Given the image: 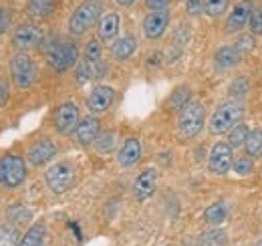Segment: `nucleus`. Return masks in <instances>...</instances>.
Instances as JSON below:
<instances>
[{"mask_svg":"<svg viewBox=\"0 0 262 246\" xmlns=\"http://www.w3.org/2000/svg\"><path fill=\"white\" fill-rule=\"evenodd\" d=\"M103 0H83L77 4V8L71 12L67 31L71 36H83L91 31L95 25H99L103 12Z\"/></svg>","mask_w":262,"mask_h":246,"instance_id":"nucleus-1","label":"nucleus"},{"mask_svg":"<svg viewBox=\"0 0 262 246\" xmlns=\"http://www.w3.org/2000/svg\"><path fill=\"white\" fill-rule=\"evenodd\" d=\"M242 117H244V103L240 99H228L216 107V111L208 121V129L212 135H224L242 121Z\"/></svg>","mask_w":262,"mask_h":246,"instance_id":"nucleus-2","label":"nucleus"},{"mask_svg":"<svg viewBox=\"0 0 262 246\" xmlns=\"http://www.w3.org/2000/svg\"><path fill=\"white\" fill-rule=\"evenodd\" d=\"M206 123V107L200 101H190L180 113H178V121H176V131L180 135V139L190 141L196 139L202 133Z\"/></svg>","mask_w":262,"mask_h":246,"instance_id":"nucleus-3","label":"nucleus"},{"mask_svg":"<svg viewBox=\"0 0 262 246\" xmlns=\"http://www.w3.org/2000/svg\"><path fill=\"white\" fill-rule=\"evenodd\" d=\"M27 159L18 154H4L0 157V186L6 190H16L27 182L29 168Z\"/></svg>","mask_w":262,"mask_h":246,"instance_id":"nucleus-4","label":"nucleus"},{"mask_svg":"<svg viewBox=\"0 0 262 246\" xmlns=\"http://www.w3.org/2000/svg\"><path fill=\"white\" fill-rule=\"evenodd\" d=\"M79 47L75 40H59L47 51V67L55 73H67L79 63Z\"/></svg>","mask_w":262,"mask_h":246,"instance_id":"nucleus-5","label":"nucleus"},{"mask_svg":"<svg viewBox=\"0 0 262 246\" xmlns=\"http://www.w3.org/2000/svg\"><path fill=\"white\" fill-rule=\"evenodd\" d=\"M8 69H10V81H12V85L18 87V89H29V87H33L36 77H38V69H36L34 61L27 53H20V51L10 59Z\"/></svg>","mask_w":262,"mask_h":246,"instance_id":"nucleus-6","label":"nucleus"},{"mask_svg":"<svg viewBox=\"0 0 262 246\" xmlns=\"http://www.w3.org/2000/svg\"><path fill=\"white\" fill-rule=\"evenodd\" d=\"M77 180L75 166L71 161H57L45 172V184L53 194H65L69 192Z\"/></svg>","mask_w":262,"mask_h":246,"instance_id":"nucleus-7","label":"nucleus"},{"mask_svg":"<svg viewBox=\"0 0 262 246\" xmlns=\"http://www.w3.org/2000/svg\"><path fill=\"white\" fill-rule=\"evenodd\" d=\"M81 121V111L75 101H63L53 113V127L61 135H73Z\"/></svg>","mask_w":262,"mask_h":246,"instance_id":"nucleus-8","label":"nucleus"},{"mask_svg":"<svg viewBox=\"0 0 262 246\" xmlns=\"http://www.w3.org/2000/svg\"><path fill=\"white\" fill-rule=\"evenodd\" d=\"M45 38V32L38 25L34 23H20L14 27L12 31V45L20 51V53H27L31 49H36Z\"/></svg>","mask_w":262,"mask_h":246,"instance_id":"nucleus-9","label":"nucleus"},{"mask_svg":"<svg viewBox=\"0 0 262 246\" xmlns=\"http://www.w3.org/2000/svg\"><path fill=\"white\" fill-rule=\"evenodd\" d=\"M57 154H59V146L51 137H40V139H34L27 148V161L33 168H40V166H47L51 159H55Z\"/></svg>","mask_w":262,"mask_h":246,"instance_id":"nucleus-10","label":"nucleus"},{"mask_svg":"<svg viewBox=\"0 0 262 246\" xmlns=\"http://www.w3.org/2000/svg\"><path fill=\"white\" fill-rule=\"evenodd\" d=\"M232 152L234 150L228 146V141L214 144V148L210 150V155H208V170L214 176H226L232 170V163H234V154Z\"/></svg>","mask_w":262,"mask_h":246,"instance_id":"nucleus-11","label":"nucleus"},{"mask_svg":"<svg viewBox=\"0 0 262 246\" xmlns=\"http://www.w3.org/2000/svg\"><path fill=\"white\" fill-rule=\"evenodd\" d=\"M158 188V170L156 168H143L135 180H133V186H131V192H133V198L137 202H145L154 196Z\"/></svg>","mask_w":262,"mask_h":246,"instance_id":"nucleus-12","label":"nucleus"},{"mask_svg":"<svg viewBox=\"0 0 262 246\" xmlns=\"http://www.w3.org/2000/svg\"><path fill=\"white\" fill-rule=\"evenodd\" d=\"M113 101H115V89L111 85L99 83L87 95V109L91 111V115H99L105 113L113 105Z\"/></svg>","mask_w":262,"mask_h":246,"instance_id":"nucleus-13","label":"nucleus"},{"mask_svg":"<svg viewBox=\"0 0 262 246\" xmlns=\"http://www.w3.org/2000/svg\"><path fill=\"white\" fill-rule=\"evenodd\" d=\"M252 10H254V0H240V2H236V6H232L230 14L226 16V23H224L226 32H240L244 27H248Z\"/></svg>","mask_w":262,"mask_h":246,"instance_id":"nucleus-14","label":"nucleus"},{"mask_svg":"<svg viewBox=\"0 0 262 246\" xmlns=\"http://www.w3.org/2000/svg\"><path fill=\"white\" fill-rule=\"evenodd\" d=\"M107 71H109V65H107L105 59L93 61V59H83L81 57V61L77 63V67H75V77L81 83L99 81V79H103L107 75Z\"/></svg>","mask_w":262,"mask_h":246,"instance_id":"nucleus-15","label":"nucleus"},{"mask_svg":"<svg viewBox=\"0 0 262 246\" xmlns=\"http://www.w3.org/2000/svg\"><path fill=\"white\" fill-rule=\"evenodd\" d=\"M169 10H158V12H147L143 18V34L147 40H158L164 36V32L169 27Z\"/></svg>","mask_w":262,"mask_h":246,"instance_id":"nucleus-16","label":"nucleus"},{"mask_svg":"<svg viewBox=\"0 0 262 246\" xmlns=\"http://www.w3.org/2000/svg\"><path fill=\"white\" fill-rule=\"evenodd\" d=\"M101 133V121L97 119V115H87V117H81V121L77 125L73 137L79 146L83 148H89L95 144V139Z\"/></svg>","mask_w":262,"mask_h":246,"instance_id":"nucleus-17","label":"nucleus"},{"mask_svg":"<svg viewBox=\"0 0 262 246\" xmlns=\"http://www.w3.org/2000/svg\"><path fill=\"white\" fill-rule=\"evenodd\" d=\"M143 157V146L137 137H127L119 150H117V166L123 170H129L133 166H137Z\"/></svg>","mask_w":262,"mask_h":246,"instance_id":"nucleus-18","label":"nucleus"},{"mask_svg":"<svg viewBox=\"0 0 262 246\" xmlns=\"http://www.w3.org/2000/svg\"><path fill=\"white\" fill-rule=\"evenodd\" d=\"M119 27H121V16L117 12H105L97 25V38L101 43H111L119 38Z\"/></svg>","mask_w":262,"mask_h":246,"instance_id":"nucleus-19","label":"nucleus"},{"mask_svg":"<svg viewBox=\"0 0 262 246\" xmlns=\"http://www.w3.org/2000/svg\"><path fill=\"white\" fill-rule=\"evenodd\" d=\"M135 51H137V38L131 32L119 36V38H115L113 45H111V57L119 63L129 61L131 57L135 55Z\"/></svg>","mask_w":262,"mask_h":246,"instance_id":"nucleus-20","label":"nucleus"},{"mask_svg":"<svg viewBox=\"0 0 262 246\" xmlns=\"http://www.w3.org/2000/svg\"><path fill=\"white\" fill-rule=\"evenodd\" d=\"M57 8V0H27L25 12L31 20H45Z\"/></svg>","mask_w":262,"mask_h":246,"instance_id":"nucleus-21","label":"nucleus"},{"mask_svg":"<svg viewBox=\"0 0 262 246\" xmlns=\"http://www.w3.org/2000/svg\"><path fill=\"white\" fill-rule=\"evenodd\" d=\"M190 101H194L192 99V87L190 85H178L173 91L169 93V97H167V109L180 113Z\"/></svg>","mask_w":262,"mask_h":246,"instance_id":"nucleus-22","label":"nucleus"},{"mask_svg":"<svg viewBox=\"0 0 262 246\" xmlns=\"http://www.w3.org/2000/svg\"><path fill=\"white\" fill-rule=\"evenodd\" d=\"M240 59H242V55L238 53V49L234 45L220 47L216 51V55H214V63H216L218 69H232V67H236L240 63Z\"/></svg>","mask_w":262,"mask_h":246,"instance_id":"nucleus-23","label":"nucleus"},{"mask_svg":"<svg viewBox=\"0 0 262 246\" xmlns=\"http://www.w3.org/2000/svg\"><path fill=\"white\" fill-rule=\"evenodd\" d=\"M226 218H228V208H226L224 202H214V204H210V206L204 210V214H202V220H204L208 226H220V224L226 222Z\"/></svg>","mask_w":262,"mask_h":246,"instance_id":"nucleus-24","label":"nucleus"},{"mask_svg":"<svg viewBox=\"0 0 262 246\" xmlns=\"http://www.w3.org/2000/svg\"><path fill=\"white\" fill-rule=\"evenodd\" d=\"M45 236H47V226L42 222H36L33 226H29V230L23 234V238L18 240V246H42Z\"/></svg>","mask_w":262,"mask_h":246,"instance_id":"nucleus-25","label":"nucleus"},{"mask_svg":"<svg viewBox=\"0 0 262 246\" xmlns=\"http://www.w3.org/2000/svg\"><path fill=\"white\" fill-rule=\"evenodd\" d=\"M31 220H33V210L27 208V206H20L18 204V206H10L6 210V222H10L14 226H25Z\"/></svg>","mask_w":262,"mask_h":246,"instance_id":"nucleus-26","label":"nucleus"},{"mask_svg":"<svg viewBox=\"0 0 262 246\" xmlns=\"http://www.w3.org/2000/svg\"><path fill=\"white\" fill-rule=\"evenodd\" d=\"M244 152L252 159L262 157V127H256L248 133V139L244 144Z\"/></svg>","mask_w":262,"mask_h":246,"instance_id":"nucleus-27","label":"nucleus"},{"mask_svg":"<svg viewBox=\"0 0 262 246\" xmlns=\"http://www.w3.org/2000/svg\"><path fill=\"white\" fill-rule=\"evenodd\" d=\"M226 242H228V236H226V232H224L222 228L206 230V232L200 236V240H198L200 246H226Z\"/></svg>","mask_w":262,"mask_h":246,"instance_id":"nucleus-28","label":"nucleus"},{"mask_svg":"<svg viewBox=\"0 0 262 246\" xmlns=\"http://www.w3.org/2000/svg\"><path fill=\"white\" fill-rule=\"evenodd\" d=\"M230 6V0H202V12L210 18H220Z\"/></svg>","mask_w":262,"mask_h":246,"instance_id":"nucleus-29","label":"nucleus"},{"mask_svg":"<svg viewBox=\"0 0 262 246\" xmlns=\"http://www.w3.org/2000/svg\"><path fill=\"white\" fill-rule=\"evenodd\" d=\"M248 133H250V129H248L244 123H238L236 127H232L228 131V146L232 150L244 148V144H246V139H248Z\"/></svg>","mask_w":262,"mask_h":246,"instance_id":"nucleus-30","label":"nucleus"},{"mask_svg":"<svg viewBox=\"0 0 262 246\" xmlns=\"http://www.w3.org/2000/svg\"><path fill=\"white\" fill-rule=\"evenodd\" d=\"M18 226L10 222L0 224V246H18Z\"/></svg>","mask_w":262,"mask_h":246,"instance_id":"nucleus-31","label":"nucleus"},{"mask_svg":"<svg viewBox=\"0 0 262 246\" xmlns=\"http://www.w3.org/2000/svg\"><path fill=\"white\" fill-rule=\"evenodd\" d=\"M93 146H95L97 154H111L115 150V131H111V129L101 131Z\"/></svg>","mask_w":262,"mask_h":246,"instance_id":"nucleus-32","label":"nucleus"},{"mask_svg":"<svg viewBox=\"0 0 262 246\" xmlns=\"http://www.w3.org/2000/svg\"><path fill=\"white\" fill-rule=\"evenodd\" d=\"M232 170H234L238 176H248V174H252V172H254V159H252V157H248L246 154L240 155V157H236V159H234Z\"/></svg>","mask_w":262,"mask_h":246,"instance_id":"nucleus-33","label":"nucleus"},{"mask_svg":"<svg viewBox=\"0 0 262 246\" xmlns=\"http://www.w3.org/2000/svg\"><path fill=\"white\" fill-rule=\"evenodd\" d=\"M83 59H93V61H97V59H103V43L99 40V38H91V40H87V45H85V49H83V55H81Z\"/></svg>","mask_w":262,"mask_h":246,"instance_id":"nucleus-34","label":"nucleus"},{"mask_svg":"<svg viewBox=\"0 0 262 246\" xmlns=\"http://www.w3.org/2000/svg\"><path fill=\"white\" fill-rule=\"evenodd\" d=\"M248 87H250L248 77H236V79L230 83V95H232V99H240L242 95H246V93H248Z\"/></svg>","mask_w":262,"mask_h":246,"instance_id":"nucleus-35","label":"nucleus"},{"mask_svg":"<svg viewBox=\"0 0 262 246\" xmlns=\"http://www.w3.org/2000/svg\"><path fill=\"white\" fill-rule=\"evenodd\" d=\"M234 47L238 49V53H240V55H248V53L256 47L254 34L250 32V34H242V36H238V40H236V45H234Z\"/></svg>","mask_w":262,"mask_h":246,"instance_id":"nucleus-36","label":"nucleus"},{"mask_svg":"<svg viewBox=\"0 0 262 246\" xmlns=\"http://www.w3.org/2000/svg\"><path fill=\"white\" fill-rule=\"evenodd\" d=\"M248 29L252 34H262V6H254L248 20Z\"/></svg>","mask_w":262,"mask_h":246,"instance_id":"nucleus-37","label":"nucleus"},{"mask_svg":"<svg viewBox=\"0 0 262 246\" xmlns=\"http://www.w3.org/2000/svg\"><path fill=\"white\" fill-rule=\"evenodd\" d=\"M12 27V10L10 8H0V34Z\"/></svg>","mask_w":262,"mask_h":246,"instance_id":"nucleus-38","label":"nucleus"},{"mask_svg":"<svg viewBox=\"0 0 262 246\" xmlns=\"http://www.w3.org/2000/svg\"><path fill=\"white\" fill-rule=\"evenodd\" d=\"M10 101V81L8 79H0V107H6Z\"/></svg>","mask_w":262,"mask_h":246,"instance_id":"nucleus-39","label":"nucleus"},{"mask_svg":"<svg viewBox=\"0 0 262 246\" xmlns=\"http://www.w3.org/2000/svg\"><path fill=\"white\" fill-rule=\"evenodd\" d=\"M171 4V0H145V8L149 12H158V10H167V6Z\"/></svg>","mask_w":262,"mask_h":246,"instance_id":"nucleus-40","label":"nucleus"},{"mask_svg":"<svg viewBox=\"0 0 262 246\" xmlns=\"http://www.w3.org/2000/svg\"><path fill=\"white\" fill-rule=\"evenodd\" d=\"M186 12L190 16H200L202 14V0H186Z\"/></svg>","mask_w":262,"mask_h":246,"instance_id":"nucleus-41","label":"nucleus"},{"mask_svg":"<svg viewBox=\"0 0 262 246\" xmlns=\"http://www.w3.org/2000/svg\"><path fill=\"white\" fill-rule=\"evenodd\" d=\"M137 0H115V4L117 6H131V4H135Z\"/></svg>","mask_w":262,"mask_h":246,"instance_id":"nucleus-42","label":"nucleus"},{"mask_svg":"<svg viewBox=\"0 0 262 246\" xmlns=\"http://www.w3.org/2000/svg\"><path fill=\"white\" fill-rule=\"evenodd\" d=\"M254 246H262V238H260V240H258V242H256Z\"/></svg>","mask_w":262,"mask_h":246,"instance_id":"nucleus-43","label":"nucleus"},{"mask_svg":"<svg viewBox=\"0 0 262 246\" xmlns=\"http://www.w3.org/2000/svg\"><path fill=\"white\" fill-rule=\"evenodd\" d=\"M260 172H262V168H260Z\"/></svg>","mask_w":262,"mask_h":246,"instance_id":"nucleus-44","label":"nucleus"},{"mask_svg":"<svg viewBox=\"0 0 262 246\" xmlns=\"http://www.w3.org/2000/svg\"><path fill=\"white\" fill-rule=\"evenodd\" d=\"M0 8H2V6H0Z\"/></svg>","mask_w":262,"mask_h":246,"instance_id":"nucleus-45","label":"nucleus"}]
</instances>
